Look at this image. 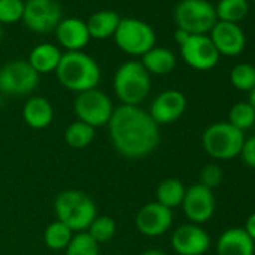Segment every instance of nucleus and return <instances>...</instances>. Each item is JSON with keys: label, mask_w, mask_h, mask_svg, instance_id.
Here are the masks:
<instances>
[{"label": "nucleus", "mask_w": 255, "mask_h": 255, "mask_svg": "<svg viewBox=\"0 0 255 255\" xmlns=\"http://www.w3.org/2000/svg\"><path fill=\"white\" fill-rule=\"evenodd\" d=\"M107 126L114 149L128 159L144 158L161 143L159 126L141 107L120 105L114 108Z\"/></svg>", "instance_id": "f257e3e1"}, {"label": "nucleus", "mask_w": 255, "mask_h": 255, "mask_svg": "<svg viewBox=\"0 0 255 255\" xmlns=\"http://www.w3.org/2000/svg\"><path fill=\"white\" fill-rule=\"evenodd\" d=\"M56 77L65 89L78 95L98 87L101 68L98 62L84 51H66L62 54Z\"/></svg>", "instance_id": "f03ea898"}, {"label": "nucleus", "mask_w": 255, "mask_h": 255, "mask_svg": "<svg viewBox=\"0 0 255 255\" xmlns=\"http://www.w3.org/2000/svg\"><path fill=\"white\" fill-rule=\"evenodd\" d=\"M113 89L122 105L140 107L152 89L150 74L140 60H128L117 68L113 80Z\"/></svg>", "instance_id": "7ed1b4c3"}, {"label": "nucleus", "mask_w": 255, "mask_h": 255, "mask_svg": "<svg viewBox=\"0 0 255 255\" xmlns=\"http://www.w3.org/2000/svg\"><path fill=\"white\" fill-rule=\"evenodd\" d=\"M54 213L57 221L69 227L74 233H81L98 216V209L89 194L80 189H66L57 195Z\"/></svg>", "instance_id": "20e7f679"}, {"label": "nucleus", "mask_w": 255, "mask_h": 255, "mask_svg": "<svg viewBox=\"0 0 255 255\" xmlns=\"http://www.w3.org/2000/svg\"><path fill=\"white\" fill-rule=\"evenodd\" d=\"M245 134L228 122H216L206 128L201 144L206 153L215 159L228 161L240 155Z\"/></svg>", "instance_id": "39448f33"}, {"label": "nucleus", "mask_w": 255, "mask_h": 255, "mask_svg": "<svg viewBox=\"0 0 255 255\" xmlns=\"http://www.w3.org/2000/svg\"><path fill=\"white\" fill-rule=\"evenodd\" d=\"M116 45L129 56H144L156 44V33L150 24L140 18H122L114 33Z\"/></svg>", "instance_id": "423d86ee"}, {"label": "nucleus", "mask_w": 255, "mask_h": 255, "mask_svg": "<svg viewBox=\"0 0 255 255\" xmlns=\"http://www.w3.org/2000/svg\"><path fill=\"white\" fill-rule=\"evenodd\" d=\"M177 29L189 35H207L218 21L215 6L207 0H182L174 9Z\"/></svg>", "instance_id": "0eeeda50"}, {"label": "nucleus", "mask_w": 255, "mask_h": 255, "mask_svg": "<svg viewBox=\"0 0 255 255\" xmlns=\"http://www.w3.org/2000/svg\"><path fill=\"white\" fill-rule=\"evenodd\" d=\"M74 111L77 120L84 122L96 129V128L108 125L114 107L110 96L96 87L77 95L74 101Z\"/></svg>", "instance_id": "6e6552de"}, {"label": "nucleus", "mask_w": 255, "mask_h": 255, "mask_svg": "<svg viewBox=\"0 0 255 255\" xmlns=\"http://www.w3.org/2000/svg\"><path fill=\"white\" fill-rule=\"evenodd\" d=\"M38 84L39 74L27 60H12L0 68V92L5 95H30Z\"/></svg>", "instance_id": "1a4fd4ad"}, {"label": "nucleus", "mask_w": 255, "mask_h": 255, "mask_svg": "<svg viewBox=\"0 0 255 255\" xmlns=\"http://www.w3.org/2000/svg\"><path fill=\"white\" fill-rule=\"evenodd\" d=\"M62 15V6L57 0H27L21 21L29 30L45 35L57 27Z\"/></svg>", "instance_id": "9d476101"}, {"label": "nucleus", "mask_w": 255, "mask_h": 255, "mask_svg": "<svg viewBox=\"0 0 255 255\" xmlns=\"http://www.w3.org/2000/svg\"><path fill=\"white\" fill-rule=\"evenodd\" d=\"M182 59L197 71H209L219 62V53L207 35H191L180 45Z\"/></svg>", "instance_id": "9b49d317"}, {"label": "nucleus", "mask_w": 255, "mask_h": 255, "mask_svg": "<svg viewBox=\"0 0 255 255\" xmlns=\"http://www.w3.org/2000/svg\"><path fill=\"white\" fill-rule=\"evenodd\" d=\"M182 207H183L186 218L192 224L200 225V224L207 222L213 216L215 207H216L212 189L206 188L201 183L192 185L185 192Z\"/></svg>", "instance_id": "f8f14e48"}, {"label": "nucleus", "mask_w": 255, "mask_h": 255, "mask_svg": "<svg viewBox=\"0 0 255 255\" xmlns=\"http://www.w3.org/2000/svg\"><path fill=\"white\" fill-rule=\"evenodd\" d=\"M171 225L173 210L156 201L144 204L135 216V227L146 237H159L165 234Z\"/></svg>", "instance_id": "ddd939ff"}, {"label": "nucleus", "mask_w": 255, "mask_h": 255, "mask_svg": "<svg viewBox=\"0 0 255 255\" xmlns=\"http://www.w3.org/2000/svg\"><path fill=\"white\" fill-rule=\"evenodd\" d=\"M171 246L179 255H203L210 248V236L197 224H183L174 230Z\"/></svg>", "instance_id": "4468645a"}, {"label": "nucleus", "mask_w": 255, "mask_h": 255, "mask_svg": "<svg viewBox=\"0 0 255 255\" xmlns=\"http://www.w3.org/2000/svg\"><path fill=\"white\" fill-rule=\"evenodd\" d=\"M186 96L179 90H165L159 93L150 105V117L158 126L177 122L186 111Z\"/></svg>", "instance_id": "2eb2a0df"}, {"label": "nucleus", "mask_w": 255, "mask_h": 255, "mask_svg": "<svg viewBox=\"0 0 255 255\" xmlns=\"http://www.w3.org/2000/svg\"><path fill=\"white\" fill-rule=\"evenodd\" d=\"M219 56H237L245 50L246 36L239 24L216 21L209 36Z\"/></svg>", "instance_id": "dca6fc26"}, {"label": "nucleus", "mask_w": 255, "mask_h": 255, "mask_svg": "<svg viewBox=\"0 0 255 255\" xmlns=\"http://www.w3.org/2000/svg\"><path fill=\"white\" fill-rule=\"evenodd\" d=\"M54 33L57 42L66 51H83V48L92 39L86 21L77 17L62 18V21L54 29Z\"/></svg>", "instance_id": "f3484780"}, {"label": "nucleus", "mask_w": 255, "mask_h": 255, "mask_svg": "<svg viewBox=\"0 0 255 255\" xmlns=\"http://www.w3.org/2000/svg\"><path fill=\"white\" fill-rule=\"evenodd\" d=\"M218 255H254L255 242L246 234L243 228L225 230L216 243Z\"/></svg>", "instance_id": "a211bd4d"}, {"label": "nucleus", "mask_w": 255, "mask_h": 255, "mask_svg": "<svg viewBox=\"0 0 255 255\" xmlns=\"http://www.w3.org/2000/svg\"><path fill=\"white\" fill-rule=\"evenodd\" d=\"M53 117V105L44 96H32L23 107V119L33 129H45L51 125Z\"/></svg>", "instance_id": "6ab92c4d"}, {"label": "nucleus", "mask_w": 255, "mask_h": 255, "mask_svg": "<svg viewBox=\"0 0 255 255\" xmlns=\"http://www.w3.org/2000/svg\"><path fill=\"white\" fill-rule=\"evenodd\" d=\"M62 51L57 45L50 44V42H42L38 44L36 47L32 48L29 53V65L41 75V74H50L56 72L60 59H62Z\"/></svg>", "instance_id": "aec40b11"}, {"label": "nucleus", "mask_w": 255, "mask_h": 255, "mask_svg": "<svg viewBox=\"0 0 255 255\" xmlns=\"http://www.w3.org/2000/svg\"><path fill=\"white\" fill-rule=\"evenodd\" d=\"M141 65L146 68L149 74L155 75H167L176 68V56L171 50L164 47H153L144 56H141Z\"/></svg>", "instance_id": "412c9836"}, {"label": "nucleus", "mask_w": 255, "mask_h": 255, "mask_svg": "<svg viewBox=\"0 0 255 255\" xmlns=\"http://www.w3.org/2000/svg\"><path fill=\"white\" fill-rule=\"evenodd\" d=\"M120 20L122 18L114 11L105 9V11H98V12L92 14L86 20L90 38L92 39H107V38L114 36Z\"/></svg>", "instance_id": "4be33fe9"}, {"label": "nucleus", "mask_w": 255, "mask_h": 255, "mask_svg": "<svg viewBox=\"0 0 255 255\" xmlns=\"http://www.w3.org/2000/svg\"><path fill=\"white\" fill-rule=\"evenodd\" d=\"M186 188L179 179H165L156 188V203L173 210L182 206Z\"/></svg>", "instance_id": "5701e85b"}, {"label": "nucleus", "mask_w": 255, "mask_h": 255, "mask_svg": "<svg viewBox=\"0 0 255 255\" xmlns=\"http://www.w3.org/2000/svg\"><path fill=\"white\" fill-rule=\"evenodd\" d=\"M95 140V128L90 125L75 120L72 122L65 131V141L71 149H86Z\"/></svg>", "instance_id": "b1692460"}, {"label": "nucleus", "mask_w": 255, "mask_h": 255, "mask_svg": "<svg viewBox=\"0 0 255 255\" xmlns=\"http://www.w3.org/2000/svg\"><path fill=\"white\" fill-rule=\"evenodd\" d=\"M215 11L218 21L239 24V21L248 15L249 5L248 0H219V3L215 6Z\"/></svg>", "instance_id": "393cba45"}, {"label": "nucleus", "mask_w": 255, "mask_h": 255, "mask_svg": "<svg viewBox=\"0 0 255 255\" xmlns=\"http://www.w3.org/2000/svg\"><path fill=\"white\" fill-rule=\"evenodd\" d=\"M72 236H74V231L69 227H66L60 221H54L44 231V243L48 249L62 251V249H66Z\"/></svg>", "instance_id": "a878e982"}, {"label": "nucleus", "mask_w": 255, "mask_h": 255, "mask_svg": "<svg viewBox=\"0 0 255 255\" xmlns=\"http://www.w3.org/2000/svg\"><path fill=\"white\" fill-rule=\"evenodd\" d=\"M117 231V225L116 221L110 216L105 215H98L89 225V228L86 230V233L99 245V243H105L110 242L114 234Z\"/></svg>", "instance_id": "bb28decb"}, {"label": "nucleus", "mask_w": 255, "mask_h": 255, "mask_svg": "<svg viewBox=\"0 0 255 255\" xmlns=\"http://www.w3.org/2000/svg\"><path fill=\"white\" fill-rule=\"evenodd\" d=\"M228 123H231L239 131L245 132L255 125V111L249 102H237L228 113Z\"/></svg>", "instance_id": "cd10ccee"}, {"label": "nucleus", "mask_w": 255, "mask_h": 255, "mask_svg": "<svg viewBox=\"0 0 255 255\" xmlns=\"http://www.w3.org/2000/svg\"><path fill=\"white\" fill-rule=\"evenodd\" d=\"M231 84L242 92H251L255 87V66L251 63H237L230 72Z\"/></svg>", "instance_id": "c85d7f7f"}, {"label": "nucleus", "mask_w": 255, "mask_h": 255, "mask_svg": "<svg viewBox=\"0 0 255 255\" xmlns=\"http://www.w3.org/2000/svg\"><path fill=\"white\" fill-rule=\"evenodd\" d=\"M65 255H99V245L86 233H74Z\"/></svg>", "instance_id": "c756f323"}, {"label": "nucleus", "mask_w": 255, "mask_h": 255, "mask_svg": "<svg viewBox=\"0 0 255 255\" xmlns=\"http://www.w3.org/2000/svg\"><path fill=\"white\" fill-rule=\"evenodd\" d=\"M23 0H0V24H12L23 20Z\"/></svg>", "instance_id": "7c9ffc66"}, {"label": "nucleus", "mask_w": 255, "mask_h": 255, "mask_svg": "<svg viewBox=\"0 0 255 255\" xmlns=\"http://www.w3.org/2000/svg\"><path fill=\"white\" fill-rule=\"evenodd\" d=\"M224 179V173H222V168L216 164H207L203 170H201V174H200V183L204 185L206 188L209 189H213L216 186L221 185Z\"/></svg>", "instance_id": "2f4dec72"}, {"label": "nucleus", "mask_w": 255, "mask_h": 255, "mask_svg": "<svg viewBox=\"0 0 255 255\" xmlns=\"http://www.w3.org/2000/svg\"><path fill=\"white\" fill-rule=\"evenodd\" d=\"M240 155H242L243 162L248 167L255 168V135H252L248 140H245Z\"/></svg>", "instance_id": "473e14b6"}, {"label": "nucleus", "mask_w": 255, "mask_h": 255, "mask_svg": "<svg viewBox=\"0 0 255 255\" xmlns=\"http://www.w3.org/2000/svg\"><path fill=\"white\" fill-rule=\"evenodd\" d=\"M243 230L246 231V234L255 242V213L249 215L248 219H246V224L243 227Z\"/></svg>", "instance_id": "72a5a7b5"}, {"label": "nucleus", "mask_w": 255, "mask_h": 255, "mask_svg": "<svg viewBox=\"0 0 255 255\" xmlns=\"http://www.w3.org/2000/svg\"><path fill=\"white\" fill-rule=\"evenodd\" d=\"M189 36H191V35H189L188 32L182 30V29H177V30H176V33H174V39H176V42H177L179 45H182V44H183Z\"/></svg>", "instance_id": "f704fd0d"}, {"label": "nucleus", "mask_w": 255, "mask_h": 255, "mask_svg": "<svg viewBox=\"0 0 255 255\" xmlns=\"http://www.w3.org/2000/svg\"><path fill=\"white\" fill-rule=\"evenodd\" d=\"M141 255H167V254L164 251H161V249H147Z\"/></svg>", "instance_id": "c9c22d12"}, {"label": "nucleus", "mask_w": 255, "mask_h": 255, "mask_svg": "<svg viewBox=\"0 0 255 255\" xmlns=\"http://www.w3.org/2000/svg\"><path fill=\"white\" fill-rule=\"evenodd\" d=\"M249 104H251V107L254 108V111H255V87L249 92V101H248Z\"/></svg>", "instance_id": "e433bc0d"}, {"label": "nucleus", "mask_w": 255, "mask_h": 255, "mask_svg": "<svg viewBox=\"0 0 255 255\" xmlns=\"http://www.w3.org/2000/svg\"><path fill=\"white\" fill-rule=\"evenodd\" d=\"M2 38H3V26L0 24V42H2Z\"/></svg>", "instance_id": "4c0bfd02"}, {"label": "nucleus", "mask_w": 255, "mask_h": 255, "mask_svg": "<svg viewBox=\"0 0 255 255\" xmlns=\"http://www.w3.org/2000/svg\"><path fill=\"white\" fill-rule=\"evenodd\" d=\"M254 2H255V0H254Z\"/></svg>", "instance_id": "58836bf2"}]
</instances>
